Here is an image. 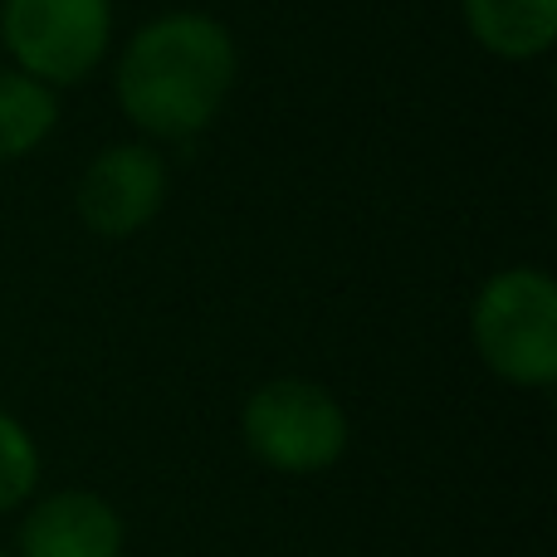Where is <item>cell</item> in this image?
<instances>
[{
    "instance_id": "ba28073f",
    "label": "cell",
    "mask_w": 557,
    "mask_h": 557,
    "mask_svg": "<svg viewBox=\"0 0 557 557\" xmlns=\"http://www.w3.org/2000/svg\"><path fill=\"white\" fill-rule=\"evenodd\" d=\"M59 127V98L39 78L0 64V162H25Z\"/></svg>"
},
{
    "instance_id": "30bf717a",
    "label": "cell",
    "mask_w": 557,
    "mask_h": 557,
    "mask_svg": "<svg viewBox=\"0 0 557 557\" xmlns=\"http://www.w3.org/2000/svg\"><path fill=\"white\" fill-rule=\"evenodd\" d=\"M0 557H10V553H5V548H0Z\"/></svg>"
},
{
    "instance_id": "8992f818",
    "label": "cell",
    "mask_w": 557,
    "mask_h": 557,
    "mask_svg": "<svg viewBox=\"0 0 557 557\" xmlns=\"http://www.w3.org/2000/svg\"><path fill=\"white\" fill-rule=\"evenodd\" d=\"M15 557H123V513L94 490H54L25 513Z\"/></svg>"
},
{
    "instance_id": "52a82bcc",
    "label": "cell",
    "mask_w": 557,
    "mask_h": 557,
    "mask_svg": "<svg viewBox=\"0 0 557 557\" xmlns=\"http://www.w3.org/2000/svg\"><path fill=\"white\" fill-rule=\"evenodd\" d=\"M470 39L494 59L529 64L557 39V0H460Z\"/></svg>"
},
{
    "instance_id": "5b68a950",
    "label": "cell",
    "mask_w": 557,
    "mask_h": 557,
    "mask_svg": "<svg viewBox=\"0 0 557 557\" xmlns=\"http://www.w3.org/2000/svg\"><path fill=\"white\" fill-rule=\"evenodd\" d=\"M166 157L152 143H108L74 182V211L98 240H133L166 206Z\"/></svg>"
},
{
    "instance_id": "3957f363",
    "label": "cell",
    "mask_w": 557,
    "mask_h": 557,
    "mask_svg": "<svg viewBox=\"0 0 557 557\" xmlns=\"http://www.w3.org/2000/svg\"><path fill=\"white\" fill-rule=\"evenodd\" d=\"M240 435L260 465L278 474H323L347 455L352 425L323 382L270 376L240 406Z\"/></svg>"
},
{
    "instance_id": "277c9868",
    "label": "cell",
    "mask_w": 557,
    "mask_h": 557,
    "mask_svg": "<svg viewBox=\"0 0 557 557\" xmlns=\"http://www.w3.org/2000/svg\"><path fill=\"white\" fill-rule=\"evenodd\" d=\"M0 45L20 74L74 88L113 45V0H0Z\"/></svg>"
},
{
    "instance_id": "6da1fadb",
    "label": "cell",
    "mask_w": 557,
    "mask_h": 557,
    "mask_svg": "<svg viewBox=\"0 0 557 557\" xmlns=\"http://www.w3.org/2000/svg\"><path fill=\"white\" fill-rule=\"evenodd\" d=\"M240 78V49L225 20L166 10L133 29L113 69L123 117L152 143H191L225 113Z\"/></svg>"
},
{
    "instance_id": "7a4b0ae2",
    "label": "cell",
    "mask_w": 557,
    "mask_h": 557,
    "mask_svg": "<svg viewBox=\"0 0 557 557\" xmlns=\"http://www.w3.org/2000/svg\"><path fill=\"white\" fill-rule=\"evenodd\" d=\"M470 343L499 382L543 392L557 382V284L539 264H509L470 304Z\"/></svg>"
},
{
    "instance_id": "9c48e42d",
    "label": "cell",
    "mask_w": 557,
    "mask_h": 557,
    "mask_svg": "<svg viewBox=\"0 0 557 557\" xmlns=\"http://www.w3.org/2000/svg\"><path fill=\"white\" fill-rule=\"evenodd\" d=\"M39 484V445L15 416L0 406V513L20 509Z\"/></svg>"
}]
</instances>
